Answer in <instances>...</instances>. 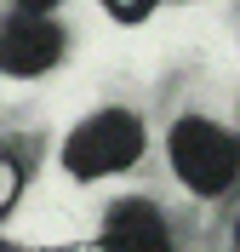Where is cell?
<instances>
[{
    "label": "cell",
    "instance_id": "obj_1",
    "mask_svg": "<svg viewBox=\"0 0 240 252\" xmlns=\"http://www.w3.org/2000/svg\"><path fill=\"white\" fill-rule=\"evenodd\" d=\"M143 155V121L132 109H97L69 132L63 143V166L69 178L80 184H97V178H114V172H132Z\"/></svg>",
    "mask_w": 240,
    "mask_h": 252
},
{
    "label": "cell",
    "instance_id": "obj_2",
    "mask_svg": "<svg viewBox=\"0 0 240 252\" xmlns=\"http://www.w3.org/2000/svg\"><path fill=\"white\" fill-rule=\"evenodd\" d=\"M166 155H172V172L183 189L194 195H223L240 172V149H235V132L206 115H183L166 138Z\"/></svg>",
    "mask_w": 240,
    "mask_h": 252
},
{
    "label": "cell",
    "instance_id": "obj_3",
    "mask_svg": "<svg viewBox=\"0 0 240 252\" xmlns=\"http://www.w3.org/2000/svg\"><path fill=\"white\" fill-rule=\"evenodd\" d=\"M63 23L52 12H17L0 23V75L12 80H34V75H52L63 63Z\"/></svg>",
    "mask_w": 240,
    "mask_h": 252
},
{
    "label": "cell",
    "instance_id": "obj_4",
    "mask_svg": "<svg viewBox=\"0 0 240 252\" xmlns=\"http://www.w3.org/2000/svg\"><path fill=\"white\" fill-rule=\"evenodd\" d=\"M103 252H172V223L155 201H114L103 229H97Z\"/></svg>",
    "mask_w": 240,
    "mask_h": 252
},
{
    "label": "cell",
    "instance_id": "obj_5",
    "mask_svg": "<svg viewBox=\"0 0 240 252\" xmlns=\"http://www.w3.org/2000/svg\"><path fill=\"white\" fill-rule=\"evenodd\" d=\"M17 195H23V166L12 155H0V218L17 206Z\"/></svg>",
    "mask_w": 240,
    "mask_h": 252
},
{
    "label": "cell",
    "instance_id": "obj_6",
    "mask_svg": "<svg viewBox=\"0 0 240 252\" xmlns=\"http://www.w3.org/2000/svg\"><path fill=\"white\" fill-rule=\"evenodd\" d=\"M97 6H103V12L114 17V23H143V17L155 12L160 0H97Z\"/></svg>",
    "mask_w": 240,
    "mask_h": 252
},
{
    "label": "cell",
    "instance_id": "obj_7",
    "mask_svg": "<svg viewBox=\"0 0 240 252\" xmlns=\"http://www.w3.org/2000/svg\"><path fill=\"white\" fill-rule=\"evenodd\" d=\"M17 12H57V6H63V0H12Z\"/></svg>",
    "mask_w": 240,
    "mask_h": 252
},
{
    "label": "cell",
    "instance_id": "obj_8",
    "mask_svg": "<svg viewBox=\"0 0 240 252\" xmlns=\"http://www.w3.org/2000/svg\"><path fill=\"white\" fill-rule=\"evenodd\" d=\"M0 252H23V247H17V241H0Z\"/></svg>",
    "mask_w": 240,
    "mask_h": 252
}]
</instances>
